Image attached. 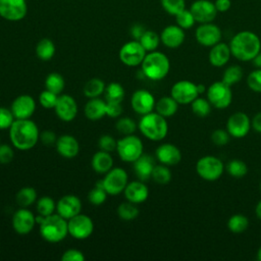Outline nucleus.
Segmentation results:
<instances>
[{"instance_id":"f257e3e1","label":"nucleus","mask_w":261,"mask_h":261,"mask_svg":"<svg viewBox=\"0 0 261 261\" xmlns=\"http://www.w3.org/2000/svg\"><path fill=\"white\" fill-rule=\"evenodd\" d=\"M9 138L18 150L27 151L36 146L40 140V133L37 124L28 119H15L9 127Z\"/></svg>"},{"instance_id":"f03ea898","label":"nucleus","mask_w":261,"mask_h":261,"mask_svg":"<svg viewBox=\"0 0 261 261\" xmlns=\"http://www.w3.org/2000/svg\"><path fill=\"white\" fill-rule=\"evenodd\" d=\"M231 55L240 61H252L261 52V41L257 34L251 31L237 33L229 42Z\"/></svg>"},{"instance_id":"7ed1b4c3","label":"nucleus","mask_w":261,"mask_h":261,"mask_svg":"<svg viewBox=\"0 0 261 261\" xmlns=\"http://www.w3.org/2000/svg\"><path fill=\"white\" fill-rule=\"evenodd\" d=\"M145 76L151 81L163 80L169 72L170 61L168 57L159 51L148 52L141 64Z\"/></svg>"},{"instance_id":"20e7f679","label":"nucleus","mask_w":261,"mask_h":261,"mask_svg":"<svg viewBox=\"0 0 261 261\" xmlns=\"http://www.w3.org/2000/svg\"><path fill=\"white\" fill-rule=\"evenodd\" d=\"M139 129L147 139L158 142L167 136L168 124L164 116L152 111L142 115L139 122Z\"/></svg>"},{"instance_id":"39448f33","label":"nucleus","mask_w":261,"mask_h":261,"mask_svg":"<svg viewBox=\"0 0 261 261\" xmlns=\"http://www.w3.org/2000/svg\"><path fill=\"white\" fill-rule=\"evenodd\" d=\"M40 234L49 243L63 241L68 234L67 220L58 213L46 216L40 224Z\"/></svg>"},{"instance_id":"423d86ee","label":"nucleus","mask_w":261,"mask_h":261,"mask_svg":"<svg viewBox=\"0 0 261 261\" xmlns=\"http://www.w3.org/2000/svg\"><path fill=\"white\" fill-rule=\"evenodd\" d=\"M224 171L223 162L216 156L206 155L201 157L196 163L197 174L207 181L217 180Z\"/></svg>"},{"instance_id":"0eeeda50","label":"nucleus","mask_w":261,"mask_h":261,"mask_svg":"<svg viewBox=\"0 0 261 261\" xmlns=\"http://www.w3.org/2000/svg\"><path fill=\"white\" fill-rule=\"evenodd\" d=\"M206 95L212 107L216 109H225L232 101V92L230 87L222 81L211 84L206 91Z\"/></svg>"},{"instance_id":"6e6552de","label":"nucleus","mask_w":261,"mask_h":261,"mask_svg":"<svg viewBox=\"0 0 261 261\" xmlns=\"http://www.w3.org/2000/svg\"><path fill=\"white\" fill-rule=\"evenodd\" d=\"M116 151L121 160L134 163L143 154V143L139 137L127 135L117 141Z\"/></svg>"},{"instance_id":"1a4fd4ad","label":"nucleus","mask_w":261,"mask_h":261,"mask_svg":"<svg viewBox=\"0 0 261 261\" xmlns=\"http://www.w3.org/2000/svg\"><path fill=\"white\" fill-rule=\"evenodd\" d=\"M147 51L143 48L141 43L137 40L129 41L122 45L119 50L120 61L127 66H138L141 65Z\"/></svg>"},{"instance_id":"9d476101","label":"nucleus","mask_w":261,"mask_h":261,"mask_svg":"<svg viewBox=\"0 0 261 261\" xmlns=\"http://www.w3.org/2000/svg\"><path fill=\"white\" fill-rule=\"evenodd\" d=\"M105 191L108 195L115 196L124 191L127 182V173L123 168H111L102 179Z\"/></svg>"},{"instance_id":"9b49d317","label":"nucleus","mask_w":261,"mask_h":261,"mask_svg":"<svg viewBox=\"0 0 261 261\" xmlns=\"http://www.w3.org/2000/svg\"><path fill=\"white\" fill-rule=\"evenodd\" d=\"M170 96L181 105L191 104L199 95L197 90V84L188 81L181 80L173 84L170 90Z\"/></svg>"},{"instance_id":"f8f14e48","label":"nucleus","mask_w":261,"mask_h":261,"mask_svg":"<svg viewBox=\"0 0 261 261\" xmlns=\"http://www.w3.org/2000/svg\"><path fill=\"white\" fill-rule=\"evenodd\" d=\"M251 128V119L245 112H234L226 120L225 129L232 138L242 139L249 134Z\"/></svg>"},{"instance_id":"ddd939ff","label":"nucleus","mask_w":261,"mask_h":261,"mask_svg":"<svg viewBox=\"0 0 261 261\" xmlns=\"http://www.w3.org/2000/svg\"><path fill=\"white\" fill-rule=\"evenodd\" d=\"M68 233L76 240H85L94 231L93 220L85 214H77L67 220Z\"/></svg>"},{"instance_id":"4468645a","label":"nucleus","mask_w":261,"mask_h":261,"mask_svg":"<svg viewBox=\"0 0 261 261\" xmlns=\"http://www.w3.org/2000/svg\"><path fill=\"white\" fill-rule=\"evenodd\" d=\"M222 33L220 28L212 22L200 23L195 31L196 41L204 47H212L221 41Z\"/></svg>"},{"instance_id":"2eb2a0df","label":"nucleus","mask_w":261,"mask_h":261,"mask_svg":"<svg viewBox=\"0 0 261 261\" xmlns=\"http://www.w3.org/2000/svg\"><path fill=\"white\" fill-rule=\"evenodd\" d=\"M28 12L25 0H0V16L9 21L24 18Z\"/></svg>"},{"instance_id":"dca6fc26","label":"nucleus","mask_w":261,"mask_h":261,"mask_svg":"<svg viewBox=\"0 0 261 261\" xmlns=\"http://www.w3.org/2000/svg\"><path fill=\"white\" fill-rule=\"evenodd\" d=\"M189 9L198 23L212 22L218 13L214 2L210 0H196L191 4Z\"/></svg>"},{"instance_id":"f3484780","label":"nucleus","mask_w":261,"mask_h":261,"mask_svg":"<svg viewBox=\"0 0 261 261\" xmlns=\"http://www.w3.org/2000/svg\"><path fill=\"white\" fill-rule=\"evenodd\" d=\"M155 98L147 90L140 89L133 93L130 98V105L135 112L141 115L150 113L155 108Z\"/></svg>"},{"instance_id":"a211bd4d","label":"nucleus","mask_w":261,"mask_h":261,"mask_svg":"<svg viewBox=\"0 0 261 261\" xmlns=\"http://www.w3.org/2000/svg\"><path fill=\"white\" fill-rule=\"evenodd\" d=\"M10 109L15 119H28L36 110V102L30 95H20L13 100Z\"/></svg>"},{"instance_id":"6ab92c4d","label":"nucleus","mask_w":261,"mask_h":261,"mask_svg":"<svg viewBox=\"0 0 261 261\" xmlns=\"http://www.w3.org/2000/svg\"><path fill=\"white\" fill-rule=\"evenodd\" d=\"M54 110L61 120L71 121L77 114V104L71 96L66 94L59 95Z\"/></svg>"},{"instance_id":"aec40b11","label":"nucleus","mask_w":261,"mask_h":261,"mask_svg":"<svg viewBox=\"0 0 261 261\" xmlns=\"http://www.w3.org/2000/svg\"><path fill=\"white\" fill-rule=\"evenodd\" d=\"M36 224V216L27 208L16 210L12 216V226L19 234L31 232Z\"/></svg>"},{"instance_id":"412c9836","label":"nucleus","mask_w":261,"mask_h":261,"mask_svg":"<svg viewBox=\"0 0 261 261\" xmlns=\"http://www.w3.org/2000/svg\"><path fill=\"white\" fill-rule=\"evenodd\" d=\"M82 202L80 198L74 195H65L61 197L56 203L57 213L66 220L81 213Z\"/></svg>"},{"instance_id":"4be33fe9","label":"nucleus","mask_w":261,"mask_h":261,"mask_svg":"<svg viewBox=\"0 0 261 261\" xmlns=\"http://www.w3.org/2000/svg\"><path fill=\"white\" fill-rule=\"evenodd\" d=\"M185 30L177 24H169L165 27L160 34L161 43L170 49H175L181 46L185 42Z\"/></svg>"},{"instance_id":"5701e85b","label":"nucleus","mask_w":261,"mask_h":261,"mask_svg":"<svg viewBox=\"0 0 261 261\" xmlns=\"http://www.w3.org/2000/svg\"><path fill=\"white\" fill-rule=\"evenodd\" d=\"M155 155L157 160L164 165L173 166L180 162L181 160V152L180 150L173 144L165 143L160 145L156 151Z\"/></svg>"},{"instance_id":"b1692460","label":"nucleus","mask_w":261,"mask_h":261,"mask_svg":"<svg viewBox=\"0 0 261 261\" xmlns=\"http://www.w3.org/2000/svg\"><path fill=\"white\" fill-rule=\"evenodd\" d=\"M231 56L229 45L223 42H219L214 46L210 47L208 53L209 63L214 67H221L227 64Z\"/></svg>"},{"instance_id":"393cba45","label":"nucleus","mask_w":261,"mask_h":261,"mask_svg":"<svg viewBox=\"0 0 261 261\" xmlns=\"http://www.w3.org/2000/svg\"><path fill=\"white\" fill-rule=\"evenodd\" d=\"M55 145L58 154L67 159L74 158L80 151L77 140L70 135H63L57 138Z\"/></svg>"},{"instance_id":"a878e982","label":"nucleus","mask_w":261,"mask_h":261,"mask_svg":"<svg viewBox=\"0 0 261 261\" xmlns=\"http://www.w3.org/2000/svg\"><path fill=\"white\" fill-rule=\"evenodd\" d=\"M123 192L126 201L134 204L145 202L149 196V190L142 180H135L127 184Z\"/></svg>"},{"instance_id":"bb28decb","label":"nucleus","mask_w":261,"mask_h":261,"mask_svg":"<svg viewBox=\"0 0 261 261\" xmlns=\"http://www.w3.org/2000/svg\"><path fill=\"white\" fill-rule=\"evenodd\" d=\"M155 166V160L148 154H142L135 162L134 169L140 180L145 181L151 178L153 168Z\"/></svg>"},{"instance_id":"cd10ccee","label":"nucleus","mask_w":261,"mask_h":261,"mask_svg":"<svg viewBox=\"0 0 261 261\" xmlns=\"http://www.w3.org/2000/svg\"><path fill=\"white\" fill-rule=\"evenodd\" d=\"M85 115L90 120H98L106 115V102L102 99L92 98L85 106Z\"/></svg>"},{"instance_id":"c85d7f7f","label":"nucleus","mask_w":261,"mask_h":261,"mask_svg":"<svg viewBox=\"0 0 261 261\" xmlns=\"http://www.w3.org/2000/svg\"><path fill=\"white\" fill-rule=\"evenodd\" d=\"M93 169L98 173H106L108 172L113 165V159L109 152L106 151H98L94 154L91 161Z\"/></svg>"},{"instance_id":"c756f323","label":"nucleus","mask_w":261,"mask_h":261,"mask_svg":"<svg viewBox=\"0 0 261 261\" xmlns=\"http://www.w3.org/2000/svg\"><path fill=\"white\" fill-rule=\"evenodd\" d=\"M178 105L179 104L171 96H163L155 103V109L157 113L167 118L176 113Z\"/></svg>"},{"instance_id":"7c9ffc66","label":"nucleus","mask_w":261,"mask_h":261,"mask_svg":"<svg viewBox=\"0 0 261 261\" xmlns=\"http://www.w3.org/2000/svg\"><path fill=\"white\" fill-rule=\"evenodd\" d=\"M36 54L38 58L43 61L50 60L55 54V45L53 41L48 38L41 39L36 46Z\"/></svg>"},{"instance_id":"2f4dec72","label":"nucleus","mask_w":261,"mask_h":261,"mask_svg":"<svg viewBox=\"0 0 261 261\" xmlns=\"http://www.w3.org/2000/svg\"><path fill=\"white\" fill-rule=\"evenodd\" d=\"M105 84L101 79L94 77L89 80L84 87V95L89 98H97L105 91Z\"/></svg>"},{"instance_id":"473e14b6","label":"nucleus","mask_w":261,"mask_h":261,"mask_svg":"<svg viewBox=\"0 0 261 261\" xmlns=\"http://www.w3.org/2000/svg\"><path fill=\"white\" fill-rule=\"evenodd\" d=\"M15 200L20 207L27 208L37 201V192L32 187H24L17 192Z\"/></svg>"},{"instance_id":"72a5a7b5","label":"nucleus","mask_w":261,"mask_h":261,"mask_svg":"<svg viewBox=\"0 0 261 261\" xmlns=\"http://www.w3.org/2000/svg\"><path fill=\"white\" fill-rule=\"evenodd\" d=\"M244 76L243 68L240 65L233 64L225 68L223 75H222V82L228 85L229 87L240 83Z\"/></svg>"},{"instance_id":"f704fd0d","label":"nucleus","mask_w":261,"mask_h":261,"mask_svg":"<svg viewBox=\"0 0 261 261\" xmlns=\"http://www.w3.org/2000/svg\"><path fill=\"white\" fill-rule=\"evenodd\" d=\"M139 42L147 52H152L158 48L161 41L160 36L156 32L146 30L145 33L140 38Z\"/></svg>"},{"instance_id":"c9c22d12","label":"nucleus","mask_w":261,"mask_h":261,"mask_svg":"<svg viewBox=\"0 0 261 261\" xmlns=\"http://www.w3.org/2000/svg\"><path fill=\"white\" fill-rule=\"evenodd\" d=\"M249 227V219L243 214H233L227 220V228L233 233H241Z\"/></svg>"},{"instance_id":"e433bc0d","label":"nucleus","mask_w":261,"mask_h":261,"mask_svg":"<svg viewBox=\"0 0 261 261\" xmlns=\"http://www.w3.org/2000/svg\"><path fill=\"white\" fill-rule=\"evenodd\" d=\"M45 87L46 90L59 95L64 89V79L57 72H51L45 80Z\"/></svg>"},{"instance_id":"4c0bfd02","label":"nucleus","mask_w":261,"mask_h":261,"mask_svg":"<svg viewBox=\"0 0 261 261\" xmlns=\"http://www.w3.org/2000/svg\"><path fill=\"white\" fill-rule=\"evenodd\" d=\"M192 112L199 117H206L210 114L212 105L208 101V99H204L202 97H197L192 103H191Z\"/></svg>"},{"instance_id":"58836bf2","label":"nucleus","mask_w":261,"mask_h":261,"mask_svg":"<svg viewBox=\"0 0 261 261\" xmlns=\"http://www.w3.org/2000/svg\"><path fill=\"white\" fill-rule=\"evenodd\" d=\"M117 214L122 220L130 221V220H134L135 218L138 217L139 209L136 206V204H134L129 201H126V202L121 203L117 207Z\"/></svg>"},{"instance_id":"ea45409f","label":"nucleus","mask_w":261,"mask_h":261,"mask_svg":"<svg viewBox=\"0 0 261 261\" xmlns=\"http://www.w3.org/2000/svg\"><path fill=\"white\" fill-rule=\"evenodd\" d=\"M107 195L108 194L104 189L103 181L100 180V181H97L95 187L90 191V193L88 195V198H89V201H90L91 204L99 206V205L103 204L106 201Z\"/></svg>"},{"instance_id":"a19ab883","label":"nucleus","mask_w":261,"mask_h":261,"mask_svg":"<svg viewBox=\"0 0 261 261\" xmlns=\"http://www.w3.org/2000/svg\"><path fill=\"white\" fill-rule=\"evenodd\" d=\"M171 171L167 165L159 164L155 165L152 171V179L159 185H166L171 180Z\"/></svg>"},{"instance_id":"79ce46f5","label":"nucleus","mask_w":261,"mask_h":261,"mask_svg":"<svg viewBox=\"0 0 261 261\" xmlns=\"http://www.w3.org/2000/svg\"><path fill=\"white\" fill-rule=\"evenodd\" d=\"M226 171L227 173L236 178H241L245 176L248 172V166L247 164L240 159H232L230 160L226 165Z\"/></svg>"},{"instance_id":"37998d69","label":"nucleus","mask_w":261,"mask_h":261,"mask_svg":"<svg viewBox=\"0 0 261 261\" xmlns=\"http://www.w3.org/2000/svg\"><path fill=\"white\" fill-rule=\"evenodd\" d=\"M105 98L106 101L121 102L124 98V89L118 83H110L105 88Z\"/></svg>"},{"instance_id":"c03bdc74","label":"nucleus","mask_w":261,"mask_h":261,"mask_svg":"<svg viewBox=\"0 0 261 261\" xmlns=\"http://www.w3.org/2000/svg\"><path fill=\"white\" fill-rule=\"evenodd\" d=\"M36 208H37L38 214H41L46 217L54 213V210L56 209V203L51 197L44 196L37 201Z\"/></svg>"},{"instance_id":"a18cd8bd","label":"nucleus","mask_w":261,"mask_h":261,"mask_svg":"<svg viewBox=\"0 0 261 261\" xmlns=\"http://www.w3.org/2000/svg\"><path fill=\"white\" fill-rule=\"evenodd\" d=\"M175 21H176V24L184 30H189L193 28L194 24L196 23L195 17L192 14L191 10L187 8H185L184 10H181L175 15Z\"/></svg>"},{"instance_id":"49530a36","label":"nucleus","mask_w":261,"mask_h":261,"mask_svg":"<svg viewBox=\"0 0 261 261\" xmlns=\"http://www.w3.org/2000/svg\"><path fill=\"white\" fill-rule=\"evenodd\" d=\"M160 3L164 11L173 16L186 8V0H160Z\"/></svg>"},{"instance_id":"de8ad7c7","label":"nucleus","mask_w":261,"mask_h":261,"mask_svg":"<svg viewBox=\"0 0 261 261\" xmlns=\"http://www.w3.org/2000/svg\"><path fill=\"white\" fill-rule=\"evenodd\" d=\"M115 127L119 133L127 136V135H133L135 133L137 128V124L132 118L122 117L118 119V121L115 124Z\"/></svg>"},{"instance_id":"09e8293b","label":"nucleus","mask_w":261,"mask_h":261,"mask_svg":"<svg viewBox=\"0 0 261 261\" xmlns=\"http://www.w3.org/2000/svg\"><path fill=\"white\" fill-rule=\"evenodd\" d=\"M58 96L59 95H57L49 90H44L39 96V102L42 107H44L46 109H52L56 105Z\"/></svg>"},{"instance_id":"8fccbe9b","label":"nucleus","mask_w":261,"mask_h":261,"mask_svg":"<svg viewBox=\"0 0 261 261\" xmlns=\"http://www.w3.org/2000/svg\"><path fill=\"white\" fill-rule=\"evenodd\" d=\"M247 85L253 92L261 93V68H256L248 74Z\"/></svg>"},{"instance_id":"3c124183","label":"nucleus","mask_w":261,"mask_h":261,"mask_svg":"<svg viewBox=\"0 0 261 261\" xmlns=\"http://www.w3.org/2000/svg\"><path fill=\"white\" fill-rule=\"evenodd\" d=\"M229 140H230V136L226 129L217 128V129H214L211 134L212 143L218 147L225 146L229 142Z\"/></svg>"},{"instance_id":"603ef678","label":"nucleus","mask_w":261,"mask_h":261,"mask_svg":"<svg viewBox=\"0 0 261 261\" xmlns=\"http://www.w3.org/2000/svg\"><path fill=\"white\" fill-rule=\"evenodd\" d=\"M15 120L11 109L0 107V129H6L11 126Z\"/></svg>"},{"instance_id":"864d4df0","label":"nucleus","mask_w":261,"mask_h":261,"mask_svg":"<svg viewBox=\"0 0 261 261\" xmlns=\"http://www.w3.org/2000/svg\"><path fill=\"white\" fill-rule=\"evenodd\" d=\"M116 145H117V142L114 140L113 137L109 135L101 136L98 142V146L100 150L106 151V152H112L113 150H116Z\"/></svg>"},{"instance_id":"5fc2aeb1","label":"nucleus","mask_w":261,"mask_h":261,"mask_svg":"<svg viewBox=\"0 0 261 261\" xmlns=\"http://www.w3.org/2000/svg\"><path fill=\"white\" fill-rule=\"evenodd\" d=\"M122 113L121 102L106 101V115L112 118L118 117Z\"/></svg>"},{"instance_id":"6e6d98bb","label":"nucleus","mask_w":261,"mask_h":261,"mask_svg":"<svg viewBox=\"0 0 261 261\" xmlns=\"http://www.w3.org/2000/svg\"><path fill=\"white\" fill-rule=\"evenodd\" d=\"M13 157H14V151L9 145L7 144L0 145V163L1 164L10 163Z\"/></svg>"},{"instance_id":"4d7b16f0","label":"nucleus","mask_w":261,"mask_h":261,"mask_svg":"<svg viewBox=\"0 0 261 261\" xmlns=\"http://www.w3.org/2000/svg\"><path fill=\"white\" fill-rule=\"evenodd\" d=\"M61 260L62 261H84L85 256L80 250L69 249L63 253V255L61 256Z\"/></svg>"},{"instance_id":"13d9d810","label":"nucleus","mask_w":261,"mask_h":261,"mask_svg":"<svg viewBox=\"0 0 261 261\" xmlns=\"http://www.w3.org/2000/svg\"><path fill=\"white\" fill-rule=\"evenodd\" d=\"M40 140L44 145L51 146L53 144H56L57 138H56V135L52 130L47 129V130H44L43 133L40 134Z\"/></svg>"},{"instance_id":"bf43d9fd","label":"nucleus","mask_w":261,"mask_h":261,"mask_svg":"<svg viewBox=\"0 0 261 261\" xmlns=\"http://www.w3.org/2000/svg\"><path fill=\"white\" fill-rule=\"evenodd\" d=\"M145 31H146V29L144 25H142L140 23H135L130 28V36L133 37L134 40L139 41L140 38L142 37V35L145 33Z\"/></svg>"},{"instance_id":"052dcab7","label":"nucleus","mask_w":261,"mask_h":261,"mask_svg":"<svg viewBox=\"0 0 261 261\" xmlns=\"http://www.w3.org/2000/svg\"><path fill=\"white\" fill-rule=\"evenodd\" d=\"M216 10L218 12H226L227 10H229L230 6H231V1L230 0H215L214 1Z\"/></svg>"},{"instance_id":"680f3d73","label":"nucleus","mask_w":261,"mask_h":261,"mask_svg":"<svg viewBox=\"0 0 261 261\" xmlns=\"http://www.w3.org/2000/svg\"><path fill=\"white\" fill-rule=\"evenodd\" d=\"M251 126L256 132L261 134V111L257 112L251 119Z\"/></svg>"},{"instance_id":"e2e57ef3","label":"nucleus","mask_w":261,"mask_h":261,"mask_svg":"<svg viewBox=\"0 0 261 261\" xmlns=\"http://www.w3.org/2000/svg\"><path fill=\"white\" fill-rule=\"evenodd\" d=\"M253 64L255 65L256 68H261V52H259L252 60Z\"/></svg>"},{"instance_id":"0e129e2a","label":"nucleus","mask_w":261,"mask_h":261,"mask_svg":"<svg viewBox=\"0 0 261 261\" xmlns=\"http://www.w3.org/2000/svg\"><path fill=\"white\" fill-rule=\"evenodd\" d=\"M255 213H256L257 218L261 220V200L257 203V205L255 207Z\"/></svg>"},{"instance_id":"69168bd1","label":"nucleus","mask_w":261,"mask_h":261,"mask_svg":"<svg viewBox=\"0 0 261 261\" xmlns=\"http://www.w3.org/2000/svg\"><path fill=\"white\" fill-rule=\"evenodd\" d=\"M197 90H198L199 95H202V94L206 93V91H207L205 85H203V84H197Z\"/></svg>"},{"instance_id":"338daca9","label":"nucleus","mask_w":261,"mask_h":261,"mask_svg":"<svg viewBox=\"0 0 261 261\" xmlns=\"http://www.w3.org/2000/svg\"><path fill=\"white\" fill-rule=\"evenodd\" d=\"M257 259L259 261H261V247L258 249V252H257Z\"/></svg>"},{"instance_id":"774afa93","label":"nucleus","mask_w":261,"mask_h":261,"mask_svg":"<svg viewBox=\"0 0 261 261\" xmlns=\"http://www.w3.org/2000/svg\"><path fill=\"white\" fill-rule=\"evenodd\" d=\"M259 188H260V191H261V182H260V185H259Z\"/></svg>"}]
</instances>
